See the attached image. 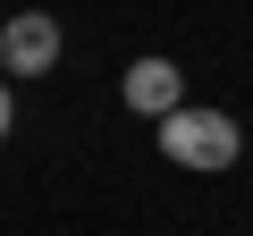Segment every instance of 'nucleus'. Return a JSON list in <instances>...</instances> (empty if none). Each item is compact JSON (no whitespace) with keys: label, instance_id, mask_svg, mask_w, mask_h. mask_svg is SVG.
<instances>
[{"label":"nucleus","instance_id":"f03ea898","mask_svg":"<svg viewBox=\"0 0 253 236\" xmlns=\"http://www.w3.org/2000/svg\"><path fill=\"white\" fill-rule=\"evenodd\" d=\"M0 68H9V76L59 68V17H51V9H17L9 26H0Z\"/></svg>","mask_w":253,"mask_h":236},{"label":"nucleus","instance_id":"f257e3e1","mask_svg":"<svg viewBox=\"0 0 253 236\" xmlns=\"http://www.w3.org/2000/svg\"><path fill=\"white\" fill-rule=\"evenodd\" d=\"M161 152L177 169H236L245 135H236L228 110H177V118H161Z\"/></svg>","mask_w":253,"mask_h":236},{"label":"nucleus","instance_id":"7ed1b4c3","mask_svg":"<svg viewBox=\"0 0 253 236\" xmlns=\"http://www.w3.org/2000/svg\"><path fill=\"white\" fill-rule=\"evenodd\" d=\"M126 110L177 118V110H186V76H177V59H135V68H126Z\"/></svg>","mask_w":253,"mask_h":236}]
</instances>
